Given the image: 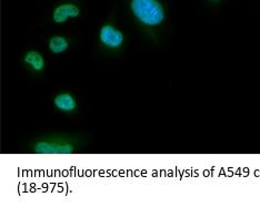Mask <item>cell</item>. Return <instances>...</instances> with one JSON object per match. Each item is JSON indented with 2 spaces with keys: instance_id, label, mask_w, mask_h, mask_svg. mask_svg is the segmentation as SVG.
Wrapping results in <instances>:
<instances>
[{
  "instance_id": "7a4b0ae2",
  "label": "cell",
  "mask_w": 260,
  "mask_h": 207,
  "mask_svg": "<svg viewBox=\"0 0 260 207\" xmlns=\"http://www.w3.org/2000/svg\"><path fill=\"white\" fill-rule=\"evenodd\" d=\"M128 9L137 25L147 32H155L167 19L162 0H128Z\"/></svg>"
},
{
  "instance_id": "8992f818",
  "label": "cell",
  "mask_w": 260,
  "mask_h": 207,
  "mask_svg": "<svg viewBox=\"0 0 260 207\" xmlns=\"http://www.w3.org/2000/svg\"><path fill=\"white\" fill-rule=\"evenodd\" d=\"M23 62H25L27 67H29V69L36 73L43 72L46 67V62L43 55L36 50H30L26 52L25 57H23Z\"/></svg>"
},
{
  "instance_id": "6da1fadb",
  "label": "cell",
  "mask_w": 260,
  "mask_h": 207,
  "mask_svg": "<svg viewBox=\"0 0 260 207\" xmlns=\"http://www.w3.org/2000/svg\"><path fill=\"white\" fill-rule=\"evenodd\" d=\"M86 140L80 134H47L31 142L29 150L35 154L72 155L81 151Z\"/></svg>"
},
{
  "instance_id": "5b68a950",
  "label": "cell",
  "mask_w": 260,
  "mask_h": 207,
  "mask_svg": "<svg viewBox=\"0 0 260 207\" xmlns=\"http://www.w3.org/2000/svg\"><path fill=\"white\" fill-rule=\"evenodd\" d=\"M54 105L58 111L63 112V113L74 114L77 113V111H78V103H77V100L74 98L73 94H70L69 92L58 93L54 99Z\"/></svg>"
},
{
  "instance_id": "277c9868",
  "label": "cell",
  "mask_w": 260,
  "mask_h": 207,
  "mask_svg": "<svg viewBox=\"0 0 260 207\" xmlns=\"http://www.w3.org/2000/svg\"><path fill=\"white\" fill-rule=\"evenodd\" d=\"M81 15V9L73 2H64L57 5L52 10V21L58 25L67 22L69 19H76Z\"/></svg>"
},
{
  "instance_id": "3957f363",
  "label": "cell",
  "mask_w": 260,
  "mask_h": 207,
  "mask_svg": "<svg viewBox=\"0 0 260 207\" xmlns=\"http://www.w3.org/2000/svg\"><path fill=\"white\" fill-rule=\"evenodd\" d=\"M99 43L105 49L117 51L125 45V34L110 22L105 23L99 30Z\"/></svg>"
},
{
  "instance_id": "52a82bcc",
  "label": "cell",
  "mask_w": 260,
  "mask_h": 207,
  "mask_svg": "<svg viewBox=\"0 0 260 207\" xmlns=\"http://www.w3.org/2000/svg\"><path fill=\"white\" fill-rule=\"evenodd\" d=\"M48 49L54 55H61L69 49V40L62 35H54L49 39Z\"/></svg>"
},
{
  "instance_id": "ba28073f",
  "label": "cell",
  "mask_w": 260,
  "mask_h": 207,
  "mask_svg": "<svg viewBox=\"0 0 260 207\" xmlns=\"http://www.w3.org/2000/svg\"><path fill=\"white\" fill-rule=\"evenodd\" d=\"M222 2L223 0H206V3L209 6H212V7H217V6H219Z\"/></svg>"
}]
</instances>
